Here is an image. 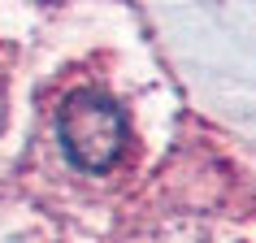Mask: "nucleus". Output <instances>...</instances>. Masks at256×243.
I'll return each instance as SVG.
<instances>
[{
	"instance_id": "obj_1",
	"label": "nucleus",
	"mask_w": 256,
	"mask_h": 243,
	"mask_svg": "<svg viewBox=\"0 0 256 243\" xmlns=\"http://www.w3.org/2000/svg\"><path fill=\"white\" fill-rule=\"evenodd\" d=\"M56 135L70 165L82 174H108L126 152V118L100 92H74L56 113Z\"/></svg>"
}]
</instances>
